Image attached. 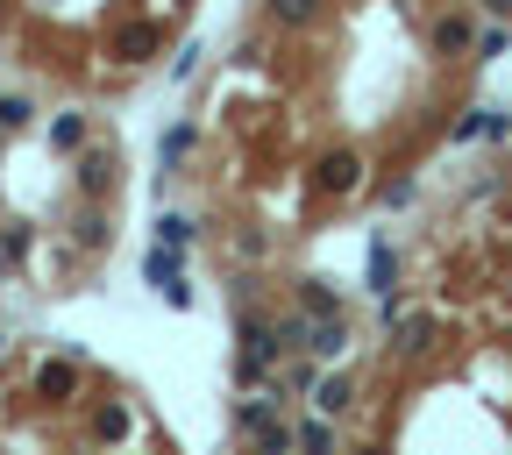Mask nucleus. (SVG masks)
Instances as JSON below:
<instances>
[{"label":"nucleus","instance_id":"obj_1","mask_svg":"<svg viewBox=\"0 0 512 455\" xmlns=\"http://www.w3.org/2000/svg\"><path fill=\"white\" fill-rule=\"evenodd\" d=\"M285 335H299V349H313V356H342L349 349V328H342V320H292V328Z\"/></svg>","mask_w":512,"mask_h":455},{"label":"nucleus","instance_id":"obj_2","mask_svg":"<svg viewBox=\"0 0 512 455\" xmlns=\"http://www.w3.org/2000/svg\"><path fill=\"white\" fill-rule=\"evenodd\" d=\"M271 328H264V320H242V384H256V377H264L271 370Z\"/></svg>","mask_w":512,"mask_h":455},{"label":"nucleus","instance_id":"obj_3","mask_svg":"<svg viewBox=\"0 0 512 455\" xmlns=\"http://www.w3.org/2000/svg\"><path fill=\"white\" fill-rule=\"evenodd\" d=\"M143 278H150V285H157V292H164L171 306H185V299H192V292H185V278H178V256H171L164 242L150 249V264H143Z\"/></svg>","mask_w":512,"mask_h":455},{"label":"nucleus","instance_id":"obj_4","mask_svg":"<svg viewBox=\"0 0 512 455\" xmlns=\"http://www.w3.org/2000/svg\"><path fill=\"white\" fill-rule=\"evenodd\" d=\"M313 406H320V420L342 413V406H349V377H320V384H313Z\"/></svg>","mask_w":512,"mask_h":455},{"label":"nucleus","instance_id":"obj_5","mask_svg":"<svg viewBox=\"0 0 512 455\" xmlns=\"http://www.w3.org/2000/svg\"><path fill=\"white\" fill-rule=\"evenodd\" d=\"M320 185H328V192H356V157H328V164H320Z\"/></svg>","mask_w":512,"mask_h":455},{"label":"nucleus","instance_id":"obj_6","mask_svg":"<svg viewBox=\"0 0 512 455\" xmlns=\"http://www.w3.org/2000/svg\"><path fill=\"white\" fill-rule=\"evenodd\" d=\"M299 448H306V455H335V427H328V420H306V427H299Z\"/></svg>","mask_w":512,"mask_h":455},{"label":"nucleus","instance_id":"obj_7","mask_svg":"<svg viewBox=\"0 0 512 455\" xmlns=\"http://www.w3.org/2000/svg\"><path fill=\"white\" fill-rule=\"evenodd\" d=\"M242 427L264 441V434H271V427H285V420H271V406H264V399H249V406H242Z\"/></svg>","mask_w":512,"mask_h":455},{"label":"nucleus","instance_id":"obj_8","mask_svg":"<svg viewBox=\"0 0 512 455\" xmlns=\"http://www.w3.org/2000/svg\"><path fill=\"white\" fill-rule=\"evenodd\" d=\"M427 342H434V320H420V313H413V320H406V335H399V349H406V356H420Z\"/></svg>","mask_w":512,"mask_h":455},{"label":"nucleus","instance_id":"obj_9","mask_svg":"<svg viewBox=\"0 0 512 455\" xmlns=\"http://www.w3.org/2000/svg\"><path fill=\"white\" fill-rule=\"evenodd\" d=\"M370 285L392 292V249H384V242H370Z\"/></svg>","mask_w":512,"mask_h":455},{"label":"nucleus","instance_id":"obj_10","mask_svg":"<svg viewBox=\"0 0 512 455\" xmlns=\"http://www.w3.org/2000/svg\"><path fill=\"white\" fill-rule=\"evenodd\" d=\"M157 242H164V249L192 242V221H185V214H164V221H157Z\"/></svg>","mask_w":512,"mask_h":455},{"label":"nucleus","instance_id":"obj_11","mask_svg":"<svg viewBox=\"0 0 512 455\" xmlns=\"http://www.w3.org/2000/svg\"><path fill=\"white\" fill-rule=\"evenodd\" d=\"M306 313H313V320H342V313H335V292H328V285H306Z\"/></svg>","mask_w":512,"mask_h":455},{"label":"nucleus","instance_id":"obj_12","mask_svg":"<svg viewBox=\"0 0 512 455\" xmlns=\"http://www.w3.org/2000/svg\"><path fill=\"white\" fill-rule=\"evenodd\" d=\"M43 392H50V399L72 392V363H43Z\"/></svg>","mask_w":512,"mask_h":455},{"label":"nucleus","instance_id":"obj_13","mask_svg":"<svg viewBox=\"0 0 512 455\" xmlns=\"http://www.w3.org/2000/svg\"><path fill=\"white\" fill-rule=\"evenodd\" d=\"M107 178H114V171H107V157H86V164H79V185H86V192H100Z\"/></svg>","mask_w":512,"mask_h":455},{"label":"nucleus","instance_id":"obj_14","mask_svg":"<svg viewBox=\"0 0 512 455\" xmlns=\"http://www.w3.org/2000/svg\"><path fill=\"white\" fill-rule=\"evenodd\" d=\"M434 43H441V50H463V43H470V29H463V22H441V29H434Z\"/></svg>","mask_w":512,"mask_h":455},{"label":"nucleus","instance_id":"obj_15","mask_svg":"<svg viewBox=\"0 0 512 455\" xmlns=\"http://www.w3.org/2000/svg\"><path fill=\"white\" fill-rule=\"evenodd\" d=\"M150 43H157V36H150V29H128V36H121V57H143V50H150Z\"/></svg>","mask_w":512,"mask_h":455},{"label":"nucleus","instance_id":"obj_16","mask_svg":"<svg viewBox=\"0 0 512 455\" xmlns=\"http://www.w3.org/2000/svg\"><path fill=\"white\" fill-rule=\"evenodd\" d=\"M29 121V100H0V128H22Z\"/></svg>","mask_w":512,"mask_h":455},{"label":"nucleus","instance_id":"obj_17","mask_svg":"<svg viewBox=\"0 0 512 455\" xmlns=\"http://www.w3.org/2000/svg\"><path fill=\"white\" fill-rule=\"evenodd\" d=\"M278 15H285V22H306V15H313V0H278Z\"/></svg>","mask_w":512,"mask_h":455},{"label":"nucleus","instance_id":"obj_18","mask_svg":"<svg viewBox=\"0 0 512 455\" xmlns=\"http://www.w3.org/2000/svg\"><path fill=\"white\" fill-rule=\"evenodd\" d=\"M484 8H491V15H512V0H484Z\"/></svg>","mask_w":512,"mask_h":455},{"label":"nucleus","instance_id":"obj_19","mask_svg":"<svg viewBox=\"0 0 512 455\" xmlns=\"http://www.w3.org/2000/svg\"><path fill=\"white\" fill-rule=\"evenodd\" d=\"M356 455H384V448H356Z\"/></svg>","mask_w":512,"mask_h":455}]
</instances>
